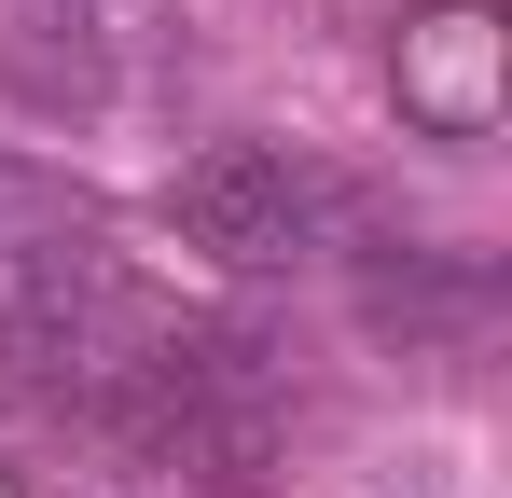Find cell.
Instances as JSON below:
<instances>
[{"instance_id":"4","label":"cell","mask_w":512,"mask_h":498,"mask_svg":"<svg viewBox=\"0 0 512 498\" xmlns=\"http://www.w3.org/2000/svg\"><path fill=\"white\" fill-rule=\"evenodd\" d=\"M388 97H402V125H429V139H499V111H512V14L499 0H429V14H402Z\"/></svg>"},{"instance_id":"2","label":"cell","mask_w":512,"mask_h":498,"mask_svg":"<svg viewBox=\"0 0 512 498\" xmlns=\"http://www.w3.org/2000/svg\"><path fill=\"white\" fill-rule=\"evenodd\" d=\"M319 222H333L319 166H291L277 139H208V153L167 180V236L208 249L222 277H277V263H305Z\"/></svg>"},{"instance_id":"3","label":"cell","mask_w":512,"mask_h":498,"mask_svg":"<svg viewBox=\"0 0 512 498\" xmlns=\"http://www.w3.org/2000/svg\"><path fill=\"white\" fill-rule=\"evenodd\" d=\"M167 14L153 0H0V83L28 111H111L153 70Z\"/></svg>"},{"instance_id":"1","label":"cell","mask_w":512,"mask_h":498,"mask_svg":"<svg viewBox=\"0 0 512 498\" xmlns=\"http://www.w3.org/2000/svg\"><path fill=\"white\" fill-rule=\"evenodd\" d=\"M125 332V277H111V208L56 166L0 153V346L42 360V388H84V360Z\"/></svg>"}]
</instances>
